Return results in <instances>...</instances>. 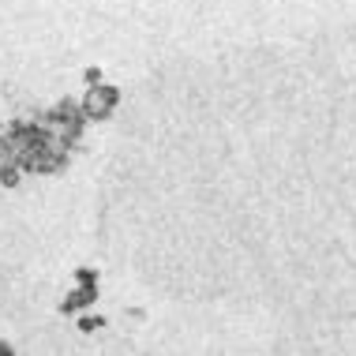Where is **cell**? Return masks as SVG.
Wrapping results in <instances>:
<instances>
[{
    "label": "cell",
    "instance_id": "cell-2",
    "mask_svg": "<svg viewBox=\"0 0 356 356\" xmlns=\"http://www.w3.org/2000/svg\"><path fill=\"white\" fill-rule=\"evenodd\" d=\"M0 356H15L12 349H8V345H0Z\"/></svg>",
    "mask_w": 356,
    "mask_h": 356
},
{
    "label": "cell",
    "instance_id": "cell-1",
    "mask_svg": "<svg viewBox=\"0 0 356 356\" xmlns=\"http://www.w3.org/2000/svg\"><path fill=\"white\" fill-rule=\"evenodd\" d=\"M117 102H120V90L113 83H94L90 90H86V98H83V113L90 120H105L113 109H117Z\"/></svg>",
    "mask_w": 356,
    "mask_h": 356
}]
</instances>
